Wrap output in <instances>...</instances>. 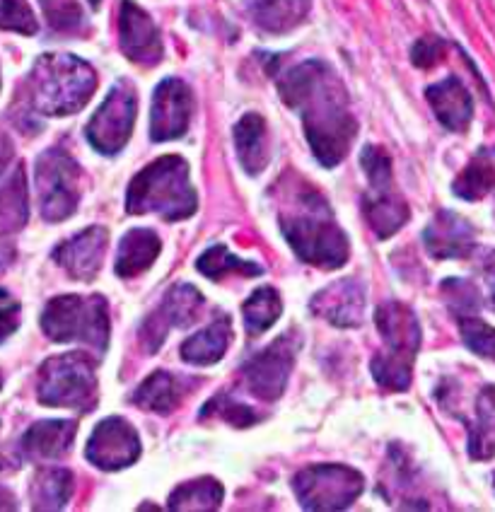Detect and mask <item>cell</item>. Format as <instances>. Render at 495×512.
Here are the masks:
<instances>
[{
	"label": "cell",
	"instance_id": "obj_1",
	"mask_svg": "<svg viewBox=\"0 0 495 512\" xmlns=\"http://www.w3.org/2000/svg\"><path fill=\"white\" fill-rule=\"evenodd\" d=\"M278 90L283 102L300 114L314 157L324 167L339 165L358 133L339 75L324 61H305L278 75Z\"/></svg>",
	"mask_w": 495,
	"mask_h": 512
},
{
	"label": "cell",
	"instance_id": "obj_2",
	"mask_svg": "<svg viewBox=\"0 0 495 512\" xmlns=\"http://www.w3.org/2000/svg\"><path fill=\"white\" fill-rule=\"evenodd\" d=\"M281 230L305 264L339 269L348 259V237L336 225L329 203L314 189H300L281 215Z\"/></svg>",
	"mask_w": 495,
	"mask_h": 512
},
{
	"label": "cell",
	"instance_id": "obj_3",
	"mask_svg": "<svg viewBox=\"0 0 495 512\" xmlns=\"http://www.w3.org/2000/svg\"><path fill=\"white\" fill-rule=\"evenodd\" d=\"M97 75L90 63L71 54H44L27 78L29 104L44 116H68L90 102Z\"/></svg>",
	"mask_w": 495,
	"mask_h": 512
},
{
	"label": "cell",
	"instance_id": "obj_4",
	"mask_svg": "<svg viewBox=\"0 0 495 512\" xmlns=\"http://www.w3.org/2000/svg\"><path fill=\"white\" fill-rule=\"evenodd\" d=\"M128 213H157L165 220H184L196 211V191L189 165L179 155H165L150 162L128 184Z\"/></svg>",
	"mask_w": 495,
	"mask_h": 512
},
{
	"label": "cell",
	"instance_id": "obj_5",
	"mask_svg": "<svg viewBox=\"0 0 495 512\" xmlns=\"http://www.w3.org/2000/svg\"><path fill=\"white\" fill-rule=\"evenodd\" d=\"M375 319L387 351L377 353L372 360V375L389 392H404L411 384L413 360L421 348V324L401 302H384L377 307Z\"/></svg>",
	"mask_w": 495,
	"mask_h": 512
},
{
	"label": "cell",
	"instance_id": "obj_6",
	"mask_svg": "<svg viewBox=\"0 0 495 512\" xmlns=\"http://www.w3.org/2000/svg\"><path fill=\"white\" fill-rule=\"evenodd\" d=\"M42 329L51 341H83L104 351L109 343V310L102 295H61L42 312Z\"/></svg>",
	"mask_w": 495,
	"mask_h": 512
},
{
	"label": "cell",
	"instance_id": "obj_7",
	"mask_svg": "<svg viewBox=\"0 0 495 512\" xmlns=\"http://www.w3.org/2000/svg\"><path fill=\"white\" fill-rule=\"evenodd\" d=\"M37 397L44 406L90 411L97 397L95 365L85 353H63L39 368Z\"/></svg>",
	"mask_w": 495,
	"mask_h": 512
},
{
	"label": "cell",
	"instance_id": "obj_8",
	"mask_svg": "<svg viewBox=\"0 0 495 512\" xmlns=\"http://www.w3.org/2000/svg\"><path fill=\"white\" fill-rule=\"evenodd\" d=\"M42 218L61 223L71 218L80 201V167L66 150L51 148L37 157L34 167Z\"/></svg>",
	"mask_w": 495,
	"mask_h": 512
},
{
	"label": "cell",
	"instance_id": "obj_9",
	"mask_svg": "<svg viewBox=\"0 0 495 512\" xmlns=\"http://www.w3.org/2000/svg\"><path fill=\"white\" fill-rule=\"evenodd\" d=\"M293 488L302 508L346 510L363 493L365 481L358 471L343 464H314L295 476Z\"/></svg>",
	"mask_w": 495,
	"mask_h": 512
},
{
	"label": "cell",
	"instance_id": "obj_10",
	"mask_svg": "<svg viewBox=\"0 0 495 512\" xmlns=\"http://www.w3.org/2000/svg\"><path fill=\"white\" fill-rule=\"evenodd\" d=\"M136 90L121 80L109 90L107 100L99 104L95 116L87 124V141L102 155H116L124 150L136 124Z\"/></svg>",
	"mask_w": 495,
	"mask_h": 512
},
{
	"label": "cell",
	"instance_id": "obj_11",
	"mask_svg": "<svg viewBox=\"0 0 495 512\" xmlns=\"http://www.w3.org/2000/svg\"><path fill=\"white\" fill-rule=\"evenodd\" d=\"M297 348H300V339L295 334H285L273 341L269 348L256 353L242 370L244 387L249 389V394H254L261 401L281 399L285 387H288Z\"/></svg>",
	"mask_w": 495,
	"mask_h": 512
},
{
	"label": "cell",
	"instance_id": "obj_12",
	"mask_svg": "<svg viewBox=\"0 0 495 512\" xmlns=\"http://www.w3.org/2000/svg\"><path fill=\"white\" fill-rule=\"evenodd\" d=\"M194 114L191 87L179 78H167L155 87L153 112H150V138L155 143L182 138Z\"/></svg>",
	"mask_w": 495,
	"mask_h": 512
},
{
	"label": "cell",
	"instance_id": "obj_13",
	"mask_svg": "<svg viewBox=\"0 0 495 512\" xmlns=\"http://www.w3.org/2000/svg\"><path fill=\"white\" fill-rule=\"evenodd\" d=\"M85 455L99 469L119 471L141 457V440L124 418H104L92 430Z\"/></svg>",
	"mask_w": 495,
	"mask_h": 512
},
{
	"label": "cell",
	"instance_id": "obj_14",
	"mask_svg": "<svg viewBox=\"0 0 495 512\" xmlns=\"http://www.w3.org/2000/svg\"><path fill=\"white\" fill-rule=\"evenodd\" d=\"M119 44L128 61L145 68L157 66L165 54L160 29H157L153 17L143 8H138L133 0H124V5H121Z\"/></svg>",
	"mask_w": 495,
	"mask_h": 512
},
{
	"label": "cell",
	"instance_id": "obj_15",
	"mask_svg": "<svg viewBox=\"0 0 495 512\" xmlns=\"http://www.w3.org/2000/svg\"><path fill=\"white\" fill-rule=\"evenodd\" d=\"M109 232L104 228H87L54 249V261L75 281H92L99 273L107 254Z\"/></svg>",
	"mask_w": 495,
	"mask_h": 512
},
{
	"label": "cell",
	"instance_id": "obj_16",
	"mask_svg": "<svg viewBox=\"0 0 495 512\" xmlns=\"http://www.w3.org/2000/svg\"><path fill=\"white\" fill-rule=\"evenodd\" d=\"M312 312L341 329L360 327L365 314V290L353 278L336 281L312 298Z\"/></svg>",
	"mask_w": 495,
	"mask_h": 512
},
{
	"label": "cell",
	"instance_id": "obj_17",
	"mask_svg": "<svg viewBox=\"0 0 495 512\" xmlns=\"http://www.w3.org/2000/svg\"><path fill=\"white\" fill-rule=\"evenodd\" d=\"M423 242L435 259H467L476 249V235L469 220L452 211H440L430 220Z\"/></svg>",
	"mask_w": 495,
	"mask_h": 512
},
{
	"label": "cell",
	"instance_id": "obj_18",
	"mask_svg": "<svg viewBox=\"0 0 495 512\" xmlns=\"http://www.w3.org/2000/svg\"><path fill=\"white\" fill-rule=\"evenodd\" d=\"M203 305H206V300H203V295L198 293L194 285L189 283L174 285V288L167 290L160 312L153 314V319L145 324L143 331L153 341L162 343L167 336V329H170L172 324L179 329L191 327V324L201 317Z\"/></svg>",
	"mask_w": 495,
	"mask_h": 512
},
{
	"label": "cell",
	"instance_id": "obj_19",
	"mask_svg": "<svg viewBox=\"0 0 495 512\" xmlns=\"http://www.w3.org/2000/svg\"><path fill=\"white\" fill-rule=\"evenodd\" d=\"M363 213L377 237L387 240L409 223V206L394 191L392 179L370 182V191L363 199Z\"/></svg>",
	"mask_w": 495,
	"mask_h": 512
},
{
	"label": "cell",
	"instance_id": "obj_20",
	"mask_svg": "<svg viewBox=\"0 0 495 512\" xmlns=\"http://www.w3.org/2000/svg\"><path fill=\"white\" fill-rule=\"evenodd\" d=\"M430 107L447 131H467L474 116V102L459 78H445L425 90Z\"/></svg>",
	"mask_w": 495,
	"mask_h": 512
},
{
	"label": "cell",
	"instance_id": "obj_21",
	"mask_svg": "<svg viewBox=\"0 0 495 512\" xmlns=\"http://www.w3.org/2000/svg\"><path fill=\"white\" fill-rule=\"evenodd\" d=\"M78 423L75 421H39L22 435V455L27 459H58L71 450Z\"/></svg>",
	"mask_w": 495,
	"mask_h": 512
},
{
	"label": "cell",
	"instance_id": "obj_22",
	"mask_svg": "<svg viewBox=\"0 0 495 512\" xmlns=\"http://www.w3.org/2000/svg\"><path fill=\"white\" fill-rule=\"evenodd\" d=\"M160 249H162V242L153 230L136 228L126 232L119 242L114 269L121 278L141 276L143 271H148L150 266L155 264V259L160 256Z\"/></svg>",
	"mask_w": 495,
	"mask_h": 512
},
{
	"label": "cell",
	"instance_id": "obj_23",
	"mask_svg": "<svg viewBox=\"0 0 495 512\" xmlns=\"http://www.w3.org/2000/svg\"><path fill=\"white\" fill-rule=\"evenodd\" d=\"M312 0H247L254 25L269 34H285L305 22Z\"/></svg>",
	"mask_w": 495,
	"mask_h": 512
},
{
	"label": "cell",
	"instance_id": "obj_24",
	"mask_svg": "<svg viewBox=\"0 0 495 512\" xmlns=\"http://www.w3.org/2000/svg\"><path fill=\"white\" fill-rule=\"evenodd\" d=\"M232 339V322L220 312L206 329L196 331L182 343V358L191 365H213L227 353Z\"/></svg>",
	"mask_w": 495,
	"mask_h": 512
},
{
	"label": "cell",
	"instance_id": "obj_25",
	"mask_svg": "<svg viewBox=\"0 0 495 512\" xmlns=\"http://www.w3.org/2000/svg\"><path fill=\"white\" fill-rule=\"evenodd\" d=\"M235 150L244 172L261 174L269 165V148H266V121L259 114H244L235 126Z\"/></svg>",
	"mask_w": 495,
	"mask_h": 512
},
{
	"label": "cell",
	"instance_id": "obj_26",
	"mask_svg": "<svg viewBox=\"0 0 495 512\" xmlns=\"http://www.w3.org/2000/svg\"><path fill=\"white\" fill-rule=\"evenodd\" d=\"M184 397V384L172 372L157 370L133 392V404L145 411L170 413Z\"/></svg>",
	"mask_w": 495,
	"mask_h": 512
},
{
	"label": "cell",
	"instance_id": "obj_27",
	"mask_svg": "<svg viewBox=\"0 0 495 512\" xmlns=\"http://www.w3.org/2000/svg\"><path fill=\"white\" fill-rule=\"evenodd\" d=\"M73 474L68 469H42L29 486L34 510H63L73 496Z\"/></svg>",
	"mask_w": 495,
	"mask_h": 512
},
{
	"label": "cell",
	"instance_id": "obj_28",
	"mask_svg": "<svg viewBox=\"0 0 495 512\" xmlns=\"http://www.w3.org/2000/svg\"><path fill=\"white\" fill-rule=\"evenodd\" d=\"M29 218V196H27V179L25 167L17 165V170L10 174L8 182L0 189V230L13 232L25 228Z\"/></svg>",
	"mask_w": 495,
	"mask_h": 512
},
{
	"label": "cell",
	"instance_id": "obj_29",
	"mask_svg": "<svg viewBox=\"0 0 495 512\" xmlns=\"http://www.w3.org/2000/svg\"><path fill=\"white\" fill-rule=\"evenodd\" d=\"M454 194L464 201H481L495 191V153H479L454 179Z\"/></svg>",
	"mask_w": 495,
	"mask_h": 512
},
{
	"label": "cell",
	"instance_id": "obj_30",
	"mask_svg": "<svg viewBox=\"0 0 495 512\" xmlns=\"http://www.w3.org/2000/svg\"><path fill=\"white\" fill-rule=\"evenodd\" d=\"M196 269L206 278H211V281H223L230 273H242V276H261V273H264L259 264L240 259V256L232 254L225 244H215V247L206 249V252L196 259Z\"/></svg>",
	"mask_w": 495,
	"mask_h": 512
},
{
	"label": "cell",
	"instance_id": "obj_31",
	"mask_svg": "<svg viewBox=\"0 0 495 512\" xmlns=\"http://www.w3.org/2000/svg\"><path fill=\"white\" fill-rule=\"evenodd\" d=\"M283 302L278 290H273L266 285V288L254 290L252 298L244 302V327H247V334L259 336L264 334L266 329L276 324V319L281 317Z\"/></svg>",
	"mask_w": 495,
	"mask_h": 512
},
{
	"label": "cell",
	"instance_id": "obj_32",
	"mask_svg": "<svg viewBox=\"0 0 495 512\" xmlns=\"http://www.w3.org/2000/svg\"><path fill=\"white\" fill-rule=\"evenodd\" d=\"M220 503H223V486L215 479L182 484L170 496L172 510H218Z\"/></svg>",
	"mask_w": 495,
	"mask_h": 512
},
{
	"label": "cell",
	"instance_id": "obj_33",
	"mask_svg": "<svg viewBox=\"0 0 495 512\" xmlns=\"http://www.w3.org/2000/svg\"><path fill=\"white\" fill-rule=\"evenodd\" d=\"M442 295H445L450 310L457 317H474L481 310V293L471 281L464 278H447L442 283Z\"/></svg>",
	"mask_w": 495,
	"mask_h": 512
},
{
	"label": "cell",
	"instance_id": "obj_34",
	"mask_svg": "<svg viewBox=\"0 0 495 512\" xmlns=\"http://www.w3.org/2000/svg\"><path fill=\"white\" fill-rule=\"evenodd\" d=\"M459 331H462V341L469 351L476 356L495 360V329L486 324L483 319L474 317H459Z\"/></svg>",
	"mask_w": 495,
	"mask_h": 512
},
{
	"label": "cell",
	"instance_id": "obj_35",
	"mask_svg": "<svg viewBox=\"0 0 495 512\" xmlns=\"http://www.w3.org/2000/svg\"><path fill=\"white\" fill-rule=\"evenodd\" d=\"M0 29L32 37L39 32V22L27 0H0Z\"/></svg>",
	"mask_w": 495,
	"mask_h": 512
},
{
	"label": "cell",
	"instance_id": "obj_36",
	"mask_svg": "<svg viewBox=\"0 0 495 512\" xmlns=\"http://www.w3.org/2000/svg\"><path fill=\"white\" fill-rule=\"evenodd\" d=\"M220 416L223 421L232 423V426L237 428H247L252 426V423H256V413L249 409V406L240 404V401L235 399H223V397H215L213 401H208L206 406H203L201 416Z\"/></svg>",
	"mask_w": 495,
	"mask_h": 512
},
{
	"label": "cell",
	"instance_id": "obj_37",
	"mask_svg": "<svg viewBox=\"0 0 495 512\" xmlns=\"http://www.w3.org/2000/svg\"><path fill=\"white\" fill-rule=\"evenodd\" d=\"M44 13L54 29H75L83 22L75 0H42Z\"/></svg>",
	"mask_w": 495,
	"mask_h": 512
},
{
	"label": "cell",
	"instance_id": "obj_38",
	"mask_svg": "<svg viewBox=\"0 0 495 512\" xmlns=\"http://www.w3.org/2000/svg\"><path fill=\"white\" fill-rule=\"evenodd\" d=\"M442 56H445V42L438 37L418 39L416 46H413V51H411L413 66H418V68H433Z\"/></svg>",
	"mask_w": 495,
	"mask_h": 512
},
{
	"label": "cell",
	"instance_id": "obj_39",
	"mask_svg": "<svg viewBox=\"0 0 495 512\" xmlns=\"http://www.w3.org/2000/svg\"><path fill=\"white\" fill-rule=\"evenodd\" d=\"M17 327H20V302L0 288V343L13 336Z\"/></svg>",
	"mask_w": 495,
	"mask_h": 512
},
{
	"label": "cell",
	"instance_id": "obj_40",
	"mask_svg": "<svg viewBox=\"0 0 495 512\" xmlns=\"http://www.w3.org/2000/svg\"><path fill=\"white\" fill-rule=\"evenodd\" d=\"M476 413H479V426L486 428L488 433H493L495 430V387L493 384H488V387L481 389Z\"/></svg>",
	"mask_w": 495,
	"mask_h": 512
},
{
	"label": "cell",
	"instance_id": "obj_41",
	"mask_svg": "<svg viewBox=\"0 0 495 512\" xmlns=\"http://www.w3.org/2000/svg\"><path fill=\"white\" fill-rule=\"evenodd\" d=\"M483 278H486L488 290H491V302L495 310V252H488L483 259Z\"/></svg>",
	"mask_w": 495,
	"mask_h": 512
},
{
	"label": "cell",
	"instance_id": "obj_42",
	"mask_svg": "<svg viewBox=\"0 0 495 512\" xmlns=\"http://www.w3.org/2000/svg\"><path fill=\"white\" fill-rule=\"evenodd\" d=\"M15 155V148H13V141H10L5 133H0V177H3V172L8 170L10 160H13Z\"/></svg>",
	"mask_w": 495,
	"mask_h": 512
},
{
	"label": "cell",
	"instance_id": "obj_43",
	"mask_svg": "<svg viewBox=\"0 0 495 512\" xmlns=\"http://www.w3.org/2000/svg\"><path fill=\"white\" fill-rule=\"evenodd\" d=\"M17 500L13 496V491H8L5 486H0V510H17Z\"/></svg>",
	"mask_w": 495,
	"mask_h": 512
},
{
	"label": "cell",
	"instance_id": "obj_44",
	"mask_svg": "<svg viewBox=\"0 0 495 512\" xmlns=\"http://www.w3.org/2000/svg\"><path fill=\"white\" fill-rule=\"evenodd\" d=\"M13 259H15V249L10 247V244L0 242V271L8 269V266L13 264Z\"/></svg>",
	"mask_w": 495,
	"mask_h": 512
},
{
	"label": "cell",
	"instance_id": "obj_45",
	"mask_svg": "<svg viewBox=\"0 0 495 512\" xmlns=\"http://www.w3.org/2000/svg\"><path fill=\"white\" fill-rule=\"evenodd\" d=\"M99 3H102V0H90V5H92V8H99Z\"/></svg>",
	"mask_w": 495,
	"mask_h": 512
},
{
	"label": "cell",
	"instance_id": "obj_46",
	"mask_svg": "<svg viewBox=\"0 0 495 512\" xmlns=\"http://www.w3.org/2000/svg\"><path fill=\"white\" fill-rule=\"evenodd\" d=\"M0 387H3V375H0Z\"/></svg>",
	"mask_w": 495,
	"mask_h": 512
},
{
	"label": "cell",
	"instance_id": "obj_47",
	"mask_svg": "<svg viewBox=\"0 0 495 512\" xmlns=\"http://www.w3.org/2000/svg\"><path fill=\"white\" fill-rule=\"evenodd\" d=\"M493 486H495V481H493Z\"/></svg>",
	"mask_w": 495,
	"mask_h": 512
}]
</instances>
